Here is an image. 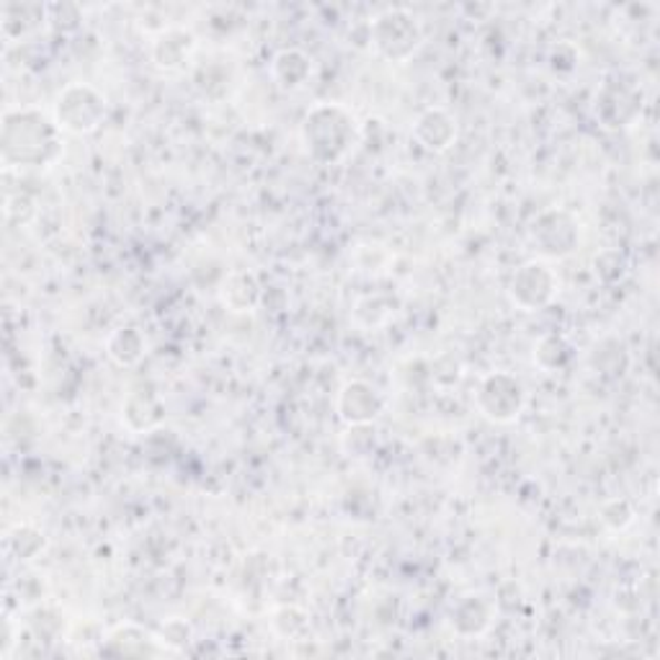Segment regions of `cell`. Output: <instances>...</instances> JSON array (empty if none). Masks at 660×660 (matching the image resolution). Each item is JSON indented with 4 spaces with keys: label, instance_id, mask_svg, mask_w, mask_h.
<instances>
[{
    "label": "cell",
    "instance_id": "30bf717a",
    "mask_svg": "<svg viewBox=\"0 0 660 660\" xmlns=\"http://www.w3.org/2000/svg\"><path fill=\"white\" fill-rule=\"evenodd\" d=\"M416 140L431 153H444L457 138V122L444 109H428L416 122Z\"/></svg>",
    "mask_w": 660,
    "mask_h": 660
},
{
    "label": "cell",
    "instance_id": "8992f818",
    "mask_svg": "<svg viewBox=\"0 0 660 660\" xmlns=\"http://www.w3.org/2000/svg\"><path fill=\"white\" fill-rule=\"evenodd\" d=\"M558 292V276L542 261L524 264L511 280V297L524 309H539Z\"/></svg>",
    "mask_w": 660,
    "mask_h": 660
},
{
    "label": "cell",
    "instance_id": "3957f363",
    "mask_svg": "<svg viewBox=\"0 0 660 660\" xmlns=\"http://www.w3.org/2000/svg\"><path fill=\"white\" fill-rule=\"evenodd\" d=\"M418 19L405 8H387L369 27V42L379 58L389 62H405L420 47Z\"/></svg>",
    "mask_w": 660,
    "mask_h": 660
},
{
    "label": "cell",
    "instance_id": "e0dca14e",
    "mask_svg": "<svg viewBox=\"0 0 660 660\" xmlns=\"http://www.w3.org/2000/svg\"><path fill=\"white\" fill-rule=\"evenodd\" d=\"M601 519L607 521L609 529L622 531L634 521V511H632V506L627 504V500H611V504L603 506Z\"/></svg>",
    "mask_w": 660,
    "mask_h": 660
},
{
    "label": "cell",
    "instance_id": "5bb4252c",
    "mask_svg": "<svg viewBox=\"0 0 660 660\" xmlns=\"http://www.w3.org/2000/svg\"><path fill=\"white\" fill-rule=\"evenodd\" d=\"M134 416H142L140 431H145V428H153L155 424H161L163 405L153 393H132L130 400H126V405H124V420H126V424L134 420Z\"/></svg>",
    "mask_w": 660,
    "mask_h": 660
},
{
    "label": "cell",
    "instance_id": "9a60e30c",
    "mask_svg": "<svg viewBox=\"0 0 660 660\" xmlns=\"http://www.w3.org/2000/svg\"><path fill=\"white\" fill-rule=\"evenodd\" d=\"M570 359V346L560 336H545L535 348V362L545 369L562 367Z\"/></svg>",
    "mask_w": 660,
    "mask_h": 660
},
{
    "label": "cell",
    "instance_id": "5b68a950",
    "mask_svg": "<svg viewBox=\"0 0 660 660\" xmlns=\"http://www.w3.org/2000/svg\"><path fill=\"white\" fill-rule=\"evenodd\" d=\"M477 405L480 410L496 424H508V420L519 418L524 408V387L521 382L506 375V372H498V375H490L480 385V393H477Z\"/></svg>",
    "mask_w": 660,
    "mask_h": 660
},
{
    "label": "cell",
    "instance_id": "6da1fadb",
    "mask_svg": "<svg viewBox=\"0 0 660 660\" xmlns=\"http://www.w3.org/2000/svg\"><path fill=\"white\" fill-rule=\"evenodd\" d=\"M60 126L39 111H11L3 119V163L42 169L60 158Z\"/></svg>",
    "mask_w": 660,
    "mask_h": 660
},
{
    "label": "cell",
    "instance_id": "ba28073f",
    "mask_svg": "<svg viewBox=\"0 0 660 660\" xmlns=\"http://www.w3.org/2000/svg\"><path fill=\"white\" fill-rule=\"evenodd\" d=\"M382 405H385L382 395L369 385V382H362V379L346 382V385L341 387L338 400H336L338 416L344 418L348 426L372 424V420L382 413Z\"/></svg>",
    "mask_w": 660,
    "mask_h": 660
},
{
    "label": "cell",
    "instance_id": "8fae6325",
    "mask_svg": "<svg viewBox=\"0 0 660 660\" xmlns=\"http://www.w3.org/2000/svg\"><path fill=\"white\" fill-rule=\"evenodd\" d=\"M272 75L280 89L297 91L313 75V60L302 50H282L272 62Z\"/></svg>",
    "mask_w": 660,
    "mask_h": 660
},
{
    "label": "cell",
    "instance_id": "9c48e42d",
    "mask_svg": "<svg viewBox=\"0 0 660 660\" xmlns=\"http://www.w3.org/2000/svg\"><path fill=\"white\" fill-rule=\"evenodd\" d=\"M196 52V37L186 29H163L153 42V62L165 73L181 70L189 65V60Z\"/></svg>",
    "mask_w": 660,
    "mask_h": 660
},
{
    "label": "cell",
    "instance_id": "4fadbf2b",
    "mask_svg": "<svg viewBox=\"0 0 660 660\" xmlns=\"http://www.w3.org/2000/svg\"><path fill=\"white\" fill-rule=\"evenodd\" d=\"M222 297L230 307L235 309H251L258 305L261 299V286L256 282V276L248 272H237L230 276L225 282V290H222Z\"/></svg>",
    "mask_w": 660,
    "mask_h": 660
},
{
    "label": "cell",
    "instance_id": "277c9868",
    "mask_svg": "<svg viewBox=\"0 0 660 660\" xmlns=\"http://www.w3.org/2000/svg\"><path fill=\"white\" fill-rule=\"evenodd\" d=\"M106 99L93 85L73 83L58 95L54 103V124L70 134H91L106 119Z\"/></svg>",
    "mask_w": 660,
    "mask_h": 660
},
{
    "label": "cell",
    "instance_id": "7a4b0ae2",
    "mask_svg": "<svg viewBox=\"0 0 660 660\" xmlns=\"http://www.w3.org/2000/svg\"><path fill=\"white\" fill-rule=\"evenodd\" d=\"M354 140V119L336 103H317L302 124V142L315 161L333 163L346 153Z\"/></svg>",
    "mask_w": 660,
    "mask_h": 660
},
{
    "label": "cell",
    "instance_id": "7c38bea8",
    "mask_svg": "<svg viewBox=\"0 0 660 660\" xmlns=\"http://www.w3.org/2000/svg\"><path fill=\"white\" fill-rule=\"evenodd\" d=\"M106 348H109V356L119 364V367H132V364H138L142 359V354H145V338H142L140 331L134 328H119L111 333Z\"/></svg>",
    "mask_w": 660,
    "mask_h": 660
},
{
    "label": "cell",
    "instance_id": "52a82bcc",
    "mask_svg": "<svg viewBox=\"0 0 660 660\" xmlns=\"http://www.w3.org/2000/svg\"><path fill=\"white\" fill-rule=\"evenodd\" d=\"M535 241L547 258H566L578 245V225L568 212H545L535 225Z\"/></svg>",
    "mask_w": 660,
    "mask_h": 660
},
{
    "label": "cell",
    "instance_id": "2e32d148",
    "mask_svg": "<svg viewBox=\"0 0 660 660\" xmlns=\"http://www.w3.org/2000/svg\"><path fill=\"white\" fill-rule=\"evenodd\" d=\"M8 545L13 547L19 560H31L39 550H44V535L31 527H19L13 535H8Z\"/></svg>",
    "mask_w": 660,
    "mask_h": 660
}]
</instances>
